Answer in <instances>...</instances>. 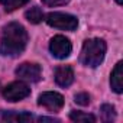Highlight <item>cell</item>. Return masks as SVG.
I'll return each mask as SVG.
<instances>
[{"label":"cell","mask_w":123,"mask_h":123,"mask_svg":"<svg viewBox=\"0 0 123 123\" xmlns=\"http://www.w3.org/2000/svg\"><path fill=\"white\" fill-rule=\"evenodd\" d=\"M28 43V33L25 28L16 22H12L3 28L0 39V55L16 56L23 52Z\"/></svg>","instance_id":"6da1fadb"},{"label":"cell","mask_w":123,"mask_h":123,"mask_svg":"<svg viewBox=\"0 0 123 123\" xmlns=\"http://www.w3.org/2000/svg\"><path fill=\"white\" fill-rule=\"evenodd\" d=\"M106 49H107V46L103 39H98V38L87 39L83 45L81 55H80L81 64L86 67H91V68L98 67L104 59Z\"/></svg>","instance_id":"7a4b0ae2"},{"label":"cell","mask_w":123,"mask_h":123,"mask_svg":"<svg viewBox=\"0 0 123 123\" xmlns=\"http://www.w3.org/2000/svg\"><path fill=\"white\" fill-rule=\"evenodd\" d=\"M45 20L49 26L62 31H75L78 26V19L75 16L68 13H61V12H54L46 15Z\"/></svg>","instance_id":"3957f363"},{"label":"cell","mask_w":123,"mask_h":123,"mask_svg":"<svg viewBox=\"0 0 123 123\" xmlns=\"http://www.w3.org/2000/svg\"><path fill=\"white\" fill-rule=\"evenodd\" d=\"M31 94V88L28 87V84H25L23 81H15L10 83L7 87H5L3 90V96L7 101H20L23 98H26Z\"/></svg>","instance_id":"277c9868"},{"label":"cell","mask_w":123,"mask_h":123,"mask_svg":"<svg viewBox=\"0 0 123 123\" xmlns=\"http://www.w3.org/2000/svg\"><path fill=\"white\" fill-rule=\"evenodd\" d=\"M49 49H51V54L58 58V59H64L67 58L70 54H71V49H73V45L70 42L68 38L62 36V35H56L51 39L49 42Z\"/></svg>","instance_id":"5b68a950"},{"label":"cell","mask_w":123,"mask_h":123,"mask_svg":"<svg viewBox=\"0 0 123 123\" xmlns=\"http://www.w3.org/2000/svg\"><path fill=\"white\" fill-rule=\"evenodd\" d=\"M41 74H42L41 67L38 64H32V62H23L16 68V75L19 78L26 80V81H32V83L39 81Z\"/></svg>","instance_id":"8992f818"},{"label":"cell","mask_w":123,"mask_h":123,"mask_svg":"<svg viewBox=\"0 0 123 123\" xmlns=\"http://www.w3.org/2000/svg\"><path fill=\"white\" fill-rule=\"evenodd\" d=\"M38 104L43 106V107H46L52 111H56L64 106V97L59 93H55V91H46V93H42L39 96Z\"/></svg>","instance_id":"52a82bcc"},{"label":"cell","mask_w":123,"mask_h":123,"mask_svg":"<svg viewBox=\"0 0 123 123\" xmlns=\"http://www.w3.org/2000/svg\"><path fill=\"white\" fill-rule=\"evenodd\" d=\"M55 81L59 87H70L74 81V71L68 65H61L55 70Z\"/></svg>","instance_id":"ba28073f"},{"label":"cell","mask_w":123,"mask_h":123,"mask_svg":"<svg viewBox=\"0 0 123 123\" xmlns=\"http://www.w3.org/2000/svg\"><path fill=\"white\" fill-rule=\"evenodd\" d=\"M110 86H111V90L117 94H120L123 91V62L122 61L116 64L114 70L111 71Z\"/></svg>","instance_id":"9c48e42d"},{"label":"cell","mask_w":123,"mask_h":123,"mask_svg":"<svg viewBox=\"0 0 123 123\" xmlns=\"http://www.w3.org/2000/svg\"><path fill=\"white\" fill-rule=\"evenodd\" d=\"M25 18H26L31 23H39V22H42V19L45 18V15H43V12H42L41 7L33 6V7H31L29 10H26Z\"/></svg>","instance_id":"30bf717a"},{"label":"cell","mask_w":123,"mask_h":123,"mask_svg":"<svg viewBox=\"0 0 123 123\" xmlns=\"http://www.w3.org/2000/svg\"><path fill=\"white\" fill-rule=\"evenodd\" d=\"M70 119L73 122H77V123H94L96 122V117L93 114H88V113H83V111H75L73 110L70 113Z\"/></svg>","instance_id":"8fae6325"},{"label":"cell","mask_w":123,"mask_h":123,"mask_svg":"<svg viewBox=\"0 0 123 123\" xmlns=\"http://www.w3.org/2000/svg\"><path fill=\"white\" fill-rule=\"evenodd\" d=\"M29 0H0V3L2 6L6 9V12H13L22 6H25Z\"/></svg>","instance_id":"7c38bea8"},{"label":"cell","mask_w":123,"mask_h":123,"mask_svg":"<svg viewBox=\"0 0 123 123\" xmlns=\"http://www.w3.org/2000/svg\"><path fill=\"white\" fill-rule=\"evenodd\" d=\"M100 113H101V117L104 122H111L116 119V111H114V107L110 106V104H103L100 107Z\"/></svg>","instance_id":"4fadbf2b"},{"label":"cell","mask_w":123,"mask_h":123,"mask_svg":"<svg viewBox=\"0 0 123 123\" xmlns=\"http://www.w3.org/2000/svg\"><path fill=\"white\" fill-rule=\"evenodd\" d=\"M75 103L81 104V106H87L90 103V96L87 93H78V94H75Z\"/></svg>","instance_id":"5bb4252c"},{"label":"cell","mask_w":123,"mask_h":123,"mask_svg":"<svg viewBox=\"0 0 123 123\" xmlns=\"http://www.w3.org/2000/svg\"><path fill=\"white\" fill-rule=\"evenodd\" d=\"M68 0H42V3L49 6V7H54V6H61V5H65Z\"/></svg>","instance_id":"9a60e30c"},{"label":"cell","mask_w":123,"mask_h":123,"mask_svg":"<svg viewBox=\"0 0 123 123\" xmlns=\"http://www.w3.org/2000/svg\"><path fill=\"white\" fill-rule=\"evenodd\" d=\"M116 3L117 5H123V0H116Z\"/></svg>","instance_id":"2e32d148"}]
</instances>
